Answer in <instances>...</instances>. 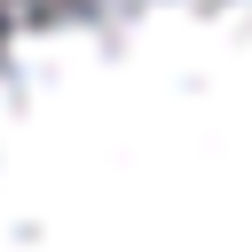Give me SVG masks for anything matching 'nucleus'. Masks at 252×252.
I'll return each mask as SVG.
<instances>
[{
  "instance_id": "obj_1",
  "label": "nucleus",
  "mask_w": 252,
  "mask_h": 252,
  "mask_svg": "<svg viewBox=\"0 0 252 252\" xmlns=\"http://www.w3.org/2000/svg\"><path fill=\"white\" fill-rule=\"evenodd\" d=\"M0 252H252V0H0Z\"/></svg>"
}]
</instances>
